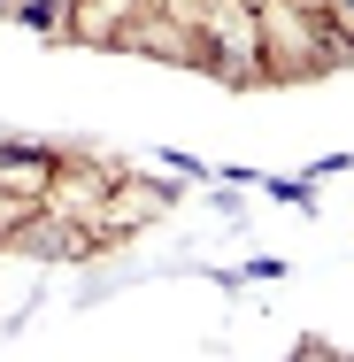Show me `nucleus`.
Wrapping results in <instances>:
<instances>
[{
  "label": "nucleus",
  "instance_id": "4",
  "mask_svg": "<svg viewBox=\"0 0 354 362\" xmlns=\"http://www.w3.org/2000/svg\"><path fill=\"white\" fill-rule=\"evenodd\" d=\"M162 209H170V185H146V177H116V185H108V201H100V216H93V231L108 239V231L154 223Z\"/></svg>",
  "mask_w": 354,
  "mask_h": 362
},
{
  "label": "nucleus",
  "instance_id": "7",
  "mask_svg": "<svg viewBox=\"0 0 354 362\" xmlns=\"http://www.w3.org/2000/svg\"><path fill=\"white\" fill-rule=\"evenodd\" d=\"M316 16H324V31H331V47L354 54V0H308Z\"/></svg>",
  "mask_w": 354,
  "mask_h": 362
},
{
  "label": "nucleus",
  "instance_id": "8",
  "mask_svg": "<svg viewBox=\"0 0 354 362\" xmlns=\"http://www.w3.org/2000/svg\"><path fill=\"white\" fill-rule=\"evenodd\" d=\"M293 362H347V355H331V347H300Z\"/></svg>",
  "mask_w": 354,
  "mask_h": 362
},
{
  "label": "nucleus",
  "instance_id": "2",
  "mask_svg": "<svg viewBox=\"0 0 354 362\" xmlns=\"http://www.w3.org/2000/svg\"><path fill=\"white\" fill-rule=\"evenodd\" d=\"M254 31H262V77H308L339 62V47L308 0H254Z\"/></svg>",
  "mask_w": 354,
  "mask_h": 362
},
{
  "label": "nucleus",
  "instance_id": "1",
  "mask_svg": "<svg viewBox=\"0 0 354 362\" xmlns=\"http://www.w3.org/2000/svg\"><path fill=\"white\" fill-rule=\"evenodd\" d=\"M193 23V54L208 62L223 85H254L262 77V31H254V0H170Z\"/></svg>",
  "mask_w": 354,
  "mask_h": 362
},
{
  "label": "nucleus",
  "instance_id": "3",
  "mask_svg": "<svg viewBox=\"0 0 354 362\" xmlns=\"http://www.w3.org/2000/svg\"><path fill=\"white\" fill-rule=\"evenodd\" d=\"M8 247H23V255H47V262H62V255H93V247H100V231L39 201L31 216H23L16 231H8Z\"/></svg>",
  "mask_w": 354,
  "mask_h": 362
},
{
  "label": "nucleus",
  "instance_id": "5",
  "mask_svg": "<svg viewBox=\"0 0 354 362\" xmlns=\"http://www.w3.org/2000/svg\"><path fill=\"white\" fill-rule=\"evenodd\" d=\"M54 177H62V154H47V146H0V193H16V201H47Z\"/></svg>",
  "mask_w": 354,
  "mask_h": 362
},
{
  "label": "nucleus",
  "instance_id": "6",
  "mask_svg": "<svg viewBox=\"0 0 354 362\" xmlns=\"http://www.w3.org/2000/svg\"><path fill=\"white\" fill-rule=\"evenodd\" d=\"M16 16L31 23V31H70V16H77V0H16Z\"/></svg>",
  "mask_w": 354,
  "mask_h": 362
}]
</instances>
